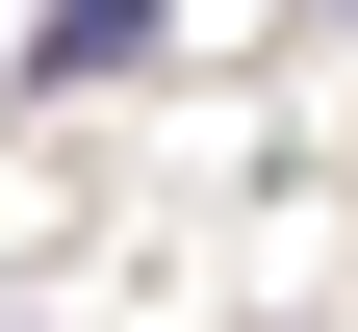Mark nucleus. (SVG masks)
Returning <instances> with one entry per match:
<instances>
[{"label":"nucleus","mask_w":358,"mask_h":332,"mask_svg":"<svg viewBox=\"0 0 358 332\" xmlns=\"http://www.w3.org/2000/svg\"><path fill=\"white\" fill-rule=\"evenodd\" d=\"M154 26H179V0H52V26H26V77H128Z\"/></svg>","instance_id":"nucleus-1"}]
</instances>
